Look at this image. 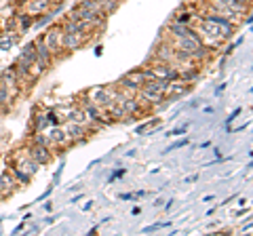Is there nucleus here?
<instances>
[{
  "label": "nucleus",
  "instance_id": "nucleus-1",
  "mask_svg": "<svg viewBox=\"0 0 253 236\" xmlns=\"http://www.w3.org/2000/svg\"><path fill=\"white\" fill-rule=\"evenodd\" d=\"M42 42L49 46V51H51V53L61 51V30H59V28H51L49 32L42 36Z\"/></svg>",
  "mask_w": 253,
  "mask_h": 236
},
{
  "label": "nucleus",
  "instance_id": "nucleus-2",
  "mask_svg": "<svg viewBox=\"0 0 253 236\" xmlns=\"http://www.w3.org/2000/svg\"><path fill=\"white\" fill-rule=\"evenodd\" d=\"M23 6H26V13L28 15H36V13L49 11L51 9V2H49V0H28Z\"/></svg>",
  "mask_w": 253,
  "mask_h": 236
},
{
  "label": "nucleus",
  "instance_id": "nucleus-3",
  "mask_svg": "<svg viewBox=\"0 0 253 236\" xmlns=\"http://www.w3.org/2000/svg\"><path fill=\"white\" fill-rule=\"evenodd\" d=\"M61 49H68V51H74L78 49V46L83 44V34H61Z\"/></svg>",
  "mask_w": 253,
  "mask_h": 236
},
{
  "label": "nucleus",
  "instance_id": "nucleus-4",
  "mask_svg": "<svg viewBox=\"0 0 253 236\" xmlns=\"http://www.w3.org/2000/svg\"><path fill=\"white\" fill-rule=\"evenodd\" d=\"M30 154L34 156L36 162H49V160H51V154H49V150H46V148H32Z\"/></svg>",
  "mask_w": 253,
  "mask_h": 236
},
{
  "label": "nucleus",
  "instance_id": "nucleus-5",
  "mask_svg": "<svg viewBox=\"0 0 253 236\" xmlns=\"http://www.w3.org/2000/svg\"><path fill=\"white\" fill-rule=\"evenodd\" d=\"M15 19L19 21V30H26V28H30V23H32V15H17Z\"/></svg>",
  "mask_w": 253,
  "mask_h": 236
},
{
  "label": "nucleus",
  "instance_id": "nucleus-6",
  "mask_svg": "<svg viewBox=\"0 0 253 236\" xmlns=\"http://www.w3.org/2000/svg\"><path fill=\"white\" fill-rule=\"evenodd\" d=\"M184 131H186V127H181V129H175V131H171L169 135H181V133H184Z\"/></svg>",
  "mask_w": 253,
  "mask_h": 236
},
{
  "label": "nucleus",
  "instance_id": "nucleus-7",
  "mask_svg": "<svg viewBox=\"0 0 253 236\" xmlns=\"http://www.w3.org/2000/svg\"><path fill=\"white\" fill-rule=\"evenodd\" d=\"M118 2H123V0H118Z\"/></svg>",
  "mask_w": 253,
  "mask_h": 236
}]
</instances>
